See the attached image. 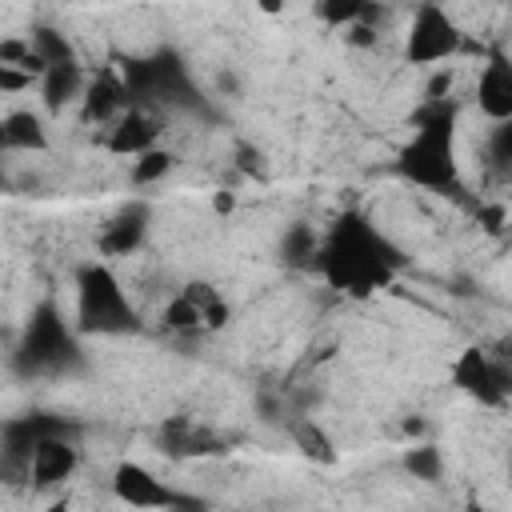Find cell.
<instances>
[{
    "mask_svg": "<svg viewBox=\"0 0 512 512\" xmlns=\"http://www.w3.org/2000/svg\"><path fill=\"white\" fill-rule=\"evenodd\" d=\"M464 44L456 20L436 4V0H424L416 12H412V24H408V40H404V56L408 64H440L448 56H456Z\"/></svg>",
    "mask_w": 512,
    "mask_h": 512,
    "instance_id": "5b68a950",
    "label": "cell"
},
{
    "mask_svg": "<svg viewBox=\"0 0 512 512\" xmlns=\"http://www.w3.org/2000/svg\"><path fill=\"white\" fill-rule=\"evenodd\" d=\"M76 328L84 336H128L140 328L128 292L100 260L76 268Z\"/></svg>",
    "mask_w": 512,
    "mask_h": 512,
    "instance_id": "3957f363",
    "label": "cell"
},
{
    "mask_svg": "<svg viewBox=\"0 0 512 512\" xmlns=\"http://www.w3.org/2000/svg\"><path fill=\"white\" fill-rule=\"evenodd\" d=\"M508 224H512V216H508Z\"/></svg>",
    "mask_w": 512,
    "mask_h": 512,
    "instance_id": "d590c367",
    "label": "cell"
},
{
    "mask_svg": "<svg viewBox=\"0 0 512 512\" xmlns=\"http://www.w3.org/2000/svg\"><path fill=\"white\" fill-rule=\"evenodd\" d=\"M416 132L396 156V172L420 188L456 196L464 192L460 164H456V104L448 96L428 100L416 112Z\"/></svg>",
    "mask_w": 512,
    "mask_h": 512,
    "instance_id": "7a4b0ae2",
    "label": "cell"
},
{
    "mask_svg": "<svg viewBox=\"0 0 512 512\" xmlns=\"http://www.w3.org/2000/svg\"><path fill=\"white\" fill-rule=\"evenodd\" d=\"M228 320H232V308H228L224 296H216V300L204 304V328H208V332H220Z\"/></svg>",
    "mask_w": 512,
    "mask_h": 512,
    "instance_id": "484cf974",
    "label": "cell"
},
{
    "mask_svg": "<svg viewBox=\"0 0 512 512\" xmlns=\"http://www.w3.org/2000/svg\"><path fill=\"white\" fill-rule=\"evenodd\" d=\"M172 168H176V156L156 144V148H148V152H140V156L132 160V184H140V188H144V184H160Z\"/></svg>",
    "mask_w": 512,
    "mask_h": 512,
    "instance_id": "44dd1931",
    "label": "cell"
},
{
    "mask_svg": "<svg viewBox=\"0 0 512 512\" xmlns=\"http://www.w3.org/2000/svg\"><path fill=\"white\" fill-rule=\"evenodd\" d=\"M288 436H292V444H296V452L304 456V460H312V464H336V444H332V436L320 428V420H312L308 412H292L288 416Z\"/></svg>",
    "mask_w": 512,
    "mask_h": 512,
    "instance_id": "5bb4252c",
    "label": "cell"
},
{
    "mask_svg": "<svg viewBox=\"0 0 512 512\" xmlns=\"http://www.w3.org/2000/svg\"><path fill=\"white\" fill-rule=\"evenodd\" d=\"M404 268L400 248L364 216V212H344L328 224L320 236L316 252V272L324 276L328 288L348 292V296H368L376 288H388L396 272Z\"/></svg>",
    "mask_w": 512,
    "mask_h": 512,
    "instance_id": "6da1fadb",
    "label": "cell"
},
{
    "mask_svg": "<svg viewBox=\"0 0 512 512\" xmlns=\"http://www.w3.org/2000/svg\"><path fill=\"white\" fill-rule=\"evenodd\" d=\"M492 356L504 360V364H512V340H496V344H492Z\"/></svg>",
    "mask_w": 512,
    "mask_h": 512,
    "instance_id": "1f68e13d",
    "label": "cell"
},
{
    "mask_svg": "<svg viewBox=\"0 0 512 512\" xmlns=\"http://www.w3.org/2000/svg\"><path fill=\"white\" fill-rule=\"evenodd\" d=\"M404 432H408V436H424V420H416V416L404 420Z\"/></svg>",
    "mask_w": 512,
    "mask_h": 512,
    "instance_id": "836d02e7",
    "label": "cell"
},
{
    "mask_svg": "<svg viewBox=\"0 0 512 512\" xmlns=\"http://www.w3.org/2000/svg\"><path fill=\"white\" fill-rule=\"evenodd\" d=\"M80 328H68L60 308L52 300L36 304L28 324H24V336H20V348H16V368L24 376H56V372H68L80 364V340H76Z\"/></svg>",
    "mask_w": 512,
    "mask_h": 512,
    "instance_id": "277c9868",
    "label": "cell"
},
{
    "mask_svg": "<svg viewBox=\"0 0 512 512\" xmlns=\"http://www.w3.org/2000/svg\"><path fill=\"white\" fill-rule=\"evenodd\" d=\"M476 104L488 120H512V60L492 52L484 72H480V84H476Z\"/></svg>",
    "mask_w": 512,
    "mask_h": 512,
    "instance_id": "9c48e42d",
    "label": "cell"
},
{
    "mask_svg": "<svg viewBox=\"0 0 512 512\" xmlns=\"http://www.w3.org/2000/svg\"><path fill=\"white\" fill-rule=\"evenodd\" d=\"M0 140L8 152H44L48 148V128L36 112L20 108V112H8L4 124H0Z\"/></svg>",
    "mask_w": 512,
    "mask_h": 512,
    "instance_id": "9a60e30c",
    "label": "cell"
},
{
    "mask_svg": "<svg viewBox=\"0 0 512 512\" xmlns=\"http://www.w3.org/2000/svg\"><path fill=\"white\" fill-rule=\"evenodd\" d=\"M508 480H512V460H508Z\"/></svg>",
    "mask_w": 512,
    "mask_h": 512,
    "instance_id": "e575fe53",
    "label": "cell"
},
{
    "mask_svg": "<svg viewBox=\"0 0 512 512\" xmlns=\"http://www.w3.org/2000/svg\"><path fill=\"white\" fill-rule=\"evenodd\" d=\"M144 236H148V204H128V208H120L108 224H104V232H100V252L104 256H128V252H136L140 244H144Z\"/></svg>",
    "mask_w": 512,
    "mask_h": 512,
    "instance_id": "4fadbf2b",
    "label": "cell"
},
{
    "mask_svg": "<svg viewBox=\"0 0 512 512\" xmlns=\"http://www.w3.org/2000/svg\"><path fill=\"white\" fill-rule=\"evenodd\" d=\"M160 448L172 460H188V456H216V452H224V440L204 432V428H196L188 416H168L160 424Z\"/></svg>",
    "mask_w": 512,
    "mask_h": 512,
    "instance_id": "8fae6325",
    "label": "cell"
},
{
    "mask_svg": "<svg viewBox=\"0 0 512 512\" xmlns=\"http://www.w3.org/2000/svg\"><path fill=\"white\" fill-rule=\"evenodd\" d=\"M32 48L48 60V68H52V64H72V60H76V52H72L68 36H64V32H56V28H48V24L32 28Z\"/></svg>",
    "mask_w": 512,
    "mask_h": 512,
    "instance_id": "7402d4cb",
    "label": "cell"
},
{
    "mask_svg": "<svg viewBox=\"0 0 512 512\" xmlns=\"http://www.w3.org/2000/svg\"><path fill=\"white\" fill-rule=\"evenodd\" d=\"M488 160L496 172H512V120H496L488 136Z\"/></svg>",
    "mask_w": 512,
    "mask_h": 512,
    "instance_id": "603a6c76",
    "label": "cell"
},
{
    "mask_svg": "<svg viewBox=\"0 0 512 512\" xmlns=\"http://www.w3.org/2000/svg\"><path fill=\"white\" fill-rule=\"evenodd\" d=\"M312 12H316L324 24H332V28H348V24H356V20H368V24L380 20V4H376V0H316Z\"/></svg>",
    "mask_w": 512,
    "mask_h": 512,
    "instance_id": "ac0fdd59",
    "label": "cell"
},
{
    "mask_svg": "<svg viewBox=\"0 0 512 512\" xmlns=\"http://www.w3.org/2000/svg\"><path fill=\"white\" fill-rule=\"evenodd\" d=\"M156 140H160V124L144 108L120 112L108 128V152L112 156H140V152L156 148Z\"/></svg>",
    "mask_w": 512,
    "mask_h": 512,
    "instance_id": "7c38bea8",
    "label": "cell"
},
{
    "mask_svg": "<svg viewBox=\"0 0 512 512\" xmlns=\"http://www.w3.org/2000/svg\"><path fill=\"white\" fill-rule=\"evenodd\" d=\"M112 492L116 500L132 504V508H204V500L196 496H184V492H172L168 484H160L144 464L136 460H120L116 472H112Z\"/></svg>",
    "mask_w": 512,
    "mask_h": 512,
    "instance_id": "8992f818",
    "label": "cell"
},
{
    "mask_svg": "<svg viewBox=\"0 0 512 512\" xmlns=\"http://www.w3.org/2000/svg\"><path fill=\"white\" fill-rule=\"evenodd\" d=\"M80 100H84V108H80L84 124H112L120 112L132 108V96L124 88V80L112 76V72H100L96 80H88Z\"/></svg>",
    "mask_w": 512,
    "mask_h": 512,
    "instance_id": "30bf717a",
    "label": "cell"
},
{
    "mask_svg": "<svg viewBox=\"0 0 512 512\" xmlns=\"http://www.w3.org/2000/svg\"><path fill=\"white\" fill-rule=\"evenodd\" d=\"M236 168H240L244 176H264V156H260V148L236 144Z\"/></svg>",
    "mask_w": 512,
    "mask_h": 512,
    "instance_id": "d4e9b609",
    "label": "cell"
},
{
    "mask_svg": "<svg viewBox=\"0 0 512 512\" xmlns=\"http://www.w3.org/2000/svg\"><path fill=\"white\" fill-rule=\"evenodd\" d=\"M316 252H320V232L312 224H288L284 240H280V260L288 268H316Z\"/></svg>",
    "mask_w": 512,
    "mask_h": 512,
    "instance_id": "e0dca14e",
    "label": "cell"
},
{
    "mask_svg": "<svg viewBox=\"0 0 512 512\" xmlns=\"http://www.w3.org/2000/svg\"><path fill=\"white\" fill-rule=\"evenodd\" d=\"M508 4H512V0H508Z\"/></svg>",
    "mask_w": 512,
    "mask_h": 512,
    "instance_id": "8d00e7d4",
    "label": "cell"
},
{
    "mask_svg": "<svg viewBox=\"0 0 512 512\" xmlns=\"http://www.w3.org/2000/svg\"><path fill=\"white\" fill-rule=\"evenodd\" d=\"M216 84H220V92H228V96H236V92H240V80H236L232 72H220V76H216Z\"/></svg>",
    "mask_w": 512,
    "mask_h": 512,
    "instance_id": "4dcf8cb0",
    "label": "cell"
},
{
    "mask_svg": "<svg viewBox=\"0 0 512 512\" xmlns=\"http://www.w3.org/2000/svg\"><path fill=\"white\" fill-rule=\"evenodd\" d=\"M40 96H44V108L48 112H60L68 100L84 96V72L80 64H52L44 76H40Z\"/></svg>",
    "mask_w": 512,
    "mask_h": 512,
    "instance_id": "2e32d148",
    "label": "cell"
},
{
    "mask_svg": "<svg viewBox=\"0 0 512 512\" xmlns=\"http://www.w3.org/2000/svg\"><path fill=\"white\" fill-rule=\"evenodd\" d=\"M400 464H404V472H408L412 480H424V484H436V480L444 476V456H440V448L428 444V440L404 448V460H400Z\"/></svg>",
    "mask_w": 512,
    "mask_h": 512,
    "instance_id": "d6986e66",
    "label": "cell"
},
{
    "mask_svg": "<svg viewBox=\"0 0 512 512\" xmlns=\"http://www.w3.org/2000/svg\"><path fill=\"white\" fill-rule=\"evenodd\" d=\"M480 224H484V232H500L508 224V212L504 208H480Z\"/></svg>",
    "mask_w": 512,
    "mask_h": 512,
    "instance_id": "f1b7e54d",
    "label": "cell"
},
{
    "mask_svg": "<svg viewBox=\"0 0 512 512\" xmlns=\"http://www.w3.org/2000/svg\"><path fill=\"white\" fill-rule=\"evenodd\" d=\"M256 8L268 12V16H280L284 12V0H256Z\"/></svg>",
    "mask_w": 512,
    "mask_h": 512,
    "instance_id": "d6a6232c",
    "label": "cell"
},
{
    "mask_svg": "<svg viewBox=\"0 0 512 512\" xmlns=\"http://www.w3.org/2000/svg\"><path fill=\"white\" fill-rule=\"evenodd\" d=\"M256 412H260V420H268V424H280V420H284V400H280V396H272V392H260V400H256Z\"/></svg>",
    "mask_w": 512,
    "mask_h": 512,
    "instance_id": "83f0119b",
    "label": "cell"
},
{
    "mask_svg": "<svg viewBox=\"0 0 512 512\" xmlns=\"http://www.w3.org/2000/svg\"><path fill=\"white\" fill-rule=\"evenodd\" d=\"M344 44H348V48H372V44H376V24H368V20L348 24V28H344Z\"/></svg>",
    "mask_w": 512,
    "mask_h": 512,
    "instance_id": "cb8c5ba5",
    "label": "cell"
},
{
    "mask_svg": "<svg viewBox=\"0 0 512 512\" xmlns=\"http://www.w3.org/2000/svg\"><path fill=\"white\" fill-rule=\"evenodd\" d=\"M32 72H24V68H16V64H0V88L4 92H20V88H32Z\"/></svg>",
    "mask_w": 512,
    "mask_h": 512,
    "instance_id": "4316f807",
    "label": "cell"
},
{
    "mask_svg": "<svg viewBox=\"0 0 512 512\" xmlns=\"http://www.w3.org/2000/svg\"><path fill=\"white\" fill-rule=\"evenodd\" d=\"M80 464V448L72 436H48L32 448V460H28V480L36 488H56L64 484Z\"/></svg>",
    "mask_w": 512,
    "mask_h": 512,
    "instance_id": "ba28073f",
    "label": "cell"
},
{
    "mask_svg": "<svg viewBox=\"0 0 512 512\" xmlns=\"http://www.w3.org/2000/svg\"><path fill=\"white\" fill-rule=\"evenodd\" d=\"M452 384H456L464 396H472L480 408H504V404H508V392H504L500 380H496L492 356H488L484 348H476V344L460 348V356L452 360Z\"/></svg>",
    "mask_w": 512,
    "mask_h": 512,
    "instance_id": "52a82bcc",
    "label": "cell"
},
{
    "mask_svg": "<svg viewBox=\"0 0 512 512\" xmlns=\"http://www.w3.org/2000/svg\"><path fill=\"white\" fill-rule=\"evenodd\" d=\"M164 328H172V332H200L204 328V308L188 296V292H176L168 304H164Z\"/></svg>",
    "mask_w": 512,
    "mask_h": 512,
    "instance_id": "ffe728a7",
    "label": "cell"
},
{
    "mask_svg": "<svg viewBox=\"0 0 512 512\" xmlns=\"http://www.w3.org/2000/svg\"><path fill=\"white\" fill-rule=\"evenodd\" d=\"M232 208H236V196H232V192H224V188H220V192H216V196H212V212H220V216H228V212H232Z\"/></svg>",
    "mask_w": 512,
    "mask_h": 512,
    "instance_id": "f546056e",
    "label": "cell"
}]
</instances>
